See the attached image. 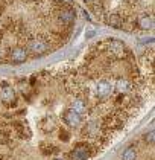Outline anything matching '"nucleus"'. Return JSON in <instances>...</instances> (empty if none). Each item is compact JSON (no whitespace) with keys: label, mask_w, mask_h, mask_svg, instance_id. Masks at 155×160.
<instances>
[{"label":"nucleus","mask_w":155,"mask_h":160,"mask_svg":"<svg viewBox=\"0 0 155 160\" xmlns=\"http://www.w3.org/2000/svg\"><path fill=\"white\" fill-rule=\"evenodd\" d=\"M144 81L129 48L107 38L56 72L0 79V160H70L82 145L64 125L75 107L123 130L143 105ZM97 154L94 149H91Z\"/></svg>","instance_id":"1"},{"label":"nucleus","mask_w":155,"mask_h":160,"mask_svg":"<svg viewBox=\"0 0 155 160\" xmlns=\"http://www.w3.org/2000/svg\"><path fill=\"white\" fill-rule=\"evenodd\" d=\"M76 22L75 0H0V64L14 49L44 57L67 43Z\"/></svg>","instance_id":"2"},{"label":"nucleus","mask_w":155,"mask_h":160,"mask_svg":"<svg viewBox=\"0 0 155 160\" xmlns=\"http://www.w3.org/2000/svg\"><path fill=\"white\" fill-rule=\"evenodd\" d=\"M96 17L114 29L151 31L154 28L152 0H84Z\"/></svg>","instance_id":"3"},{"label":"nucleus","mask_w":155,"mask_h":160,"mask_svg":"<svg viewBox=\"0 0 155 160\" xmlns=\"http://www.w3.org/2000/svg\"><path fill=\"white\" fill-rule=\"evenodd\" d=\"M122 160H138V149L131 145L122 152Z\"/></svg>","instance_id":"4"},{"label":"nucleus","mask_w":155,"mask_h":160,"mask_svg":"<svg viewBox=\"0 0 155 160\" xmlns=\"http://www.w3.org/2000/svg\"><path fill=\"white\" fill-rule=\"evenodd\" d=\"M143 140H144V143H148V145H152V147H154V130L148 131V133L143 136Z\"/></svg>","instance_id":"5"}]
</instances>
